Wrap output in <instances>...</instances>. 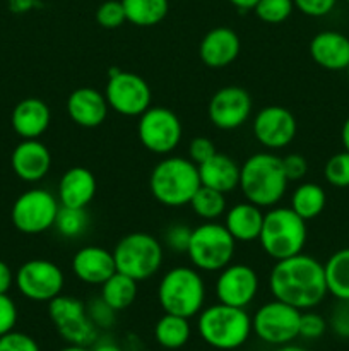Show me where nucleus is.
Listing matches in <instances>:
<instances>
[{
	"instance_id": "obj_33",
	"label": "nucleus",
	"mask_w": 349,
	"mask_h": 351,
	"mask_svg": "<svg viewBox=\"0 0 349 351\" xmlns=\"http://www.w3.org/2000/svg\"><path fill=\"white\" fill-rule=\"evenodd\" d=\"M88 226H89V215L86 209L65 208V206H60L53 228L57 230V233L60 237L72 240L84 235Z\"/></svg>"
},
{
	"instance_id": "obj_9",
	"label": "nucleus",
	"mask_w": 349,
	"mask_h": 351,
	"mask_svg": "<svg viewBox=\"0 0 349 351\" xmlns=\"http://www.w3.org/2000/svg\"><path fill=\"white\" fill-rule=\"evenodd\" d=\"M137 137L149 153L168 156L173 153L183 137L181 120L166 106L151 105L137 122Z\"/></svg>"
},
{
	"instance_id": "obj_44",
	"label": "nucleus",
	"mask_w": 349,
	"mask_h": 351,
	"mask_svg": "<svg viewBox=\"0 0 349 351\" xmlns=\"http://www.w3.org/2000/svg\"><path fill=\"white\" fill-rule=\"evenodd\" d=\"M284 173H286L289 182H300L307 177L308 173V161L307 158L298 153H291L283 158Z\"/></svg>"
},
{
	"instance_id": "obj_15",
	"label": "nucleus",
	"mask_w": 349,
	"mask_h": 351,
	"mask_svg": "<svg viewBox=\"0 0 349 351\" xmlns=\"http://www.w3.org/2000/svg\"><path fill=\"white\" fill-rule=\"evenodd\" d=\"M259 288V274L252 266L242 263H231L218 273L214 293L218 302H221V304L246 308L257 298Z\"/></svg>"
},
{
	"instance_id": "obj_50",
	"label": "nucleus",
	"mask_w": 349,
	"mask_h": 351,
	"mask_svg": "<svg viewBox=\"0 0 349 351\" xmlns=\"http://www.w3.org/2000/svg\"><path fill=\"white\" fill-rule=\"evenodd\" d=\"M276 351H308V350L301 348V346H296V345H293V343H287V345H283V346H279V348H277Z\"/></svg>"
},
{
	"instance_id": "obj_28",
	"label": "nucleus",
	"mask_w": 349,
	"mask_h": 351,
	"mask_svg": "<svg viewBox=\"0 0 349 351\" xmlns=\"http://www.w3.org/2000/svg\"><path fill=\"white\" fill-rule=\"evenodd\" d=\"M190 319L164 312L154 326V339L166 350H178L188 343L192 336Z\"/></svg>"
},
{
	"instance_id": "obj_7",
	"label": "nucleus",
	"mask_w": 349,
	"mask_h": 351,
	"mask_svg": "<svg viewBox=\"0 0 349 351\" xmlns=\"http://www.w3.org/2000/svg\"><path fill=\"white\" fill-rule=\"evenodd\" d=\"M112 252L116 271L133 278L137 283L156 276L164 261L163 243L146 232L127 233Z\"/></svg>"
},
{
	"instance_id": "obj_5",
	"label": "nucleus",
	"mask_w": 349,
	"mask_h": 351,
	"mask_svg": "<svg viewBox=\"0 0 349 351\" xmlns=\"http://www.w3.org/2000/svg\"><path fill=\"white\" fill-rule=\"evenodd\" d=\"M205 297L204 276L194 266L170 267L157 285V302L166 314L195 317L204 308Z\"/></svg>"
},
{
	"instance_id": "obj_41",
	"label": "nucleus",
	"mask_w": 349,
	"mask_h": 351,
	"mask_svg": "<svg viewBox=\"0 0 349 351\" xmlns=\"http://www.w3.org/2000/svg\"><path fill=\"white\" fill-rule=\"evenodd\" d=\"M216 153H218L216 144L212 143L209 137H194V139L190 141V144H188V160L194 161L195 165L204 163L205 160H209V158Z\"/></svg>"
},
{
	"instance_id": "obj_23",
	"label": "nucleus",
	"mask_w": 349,
	"mask_h": 351,
	"mask_svg": "<svg viewBox=\"0 0 349 351\" xmlns=\"http://www.w3.org/2000/svg\"><path fill=\"white\" fill-rule=\"evenodd\" d=\"M98 184L91 170L84 167H72L58 180L57 199L65 208L86 209L94 199Z\"/></svg>"
},
{
	"instance_id": "obj_37",
	"label": "nucleus",
	"mask_w": 349,
	"mask_h": 351,
	"mask_svg": "<svg viewBox=\"0 0 349 351\" xmlns=\"http://www.w3.org/2000/svg\"><path fill=\"white\" fill-rule=\"evenodd\" d=\"M96 21L105 29H116L127 23L122 0H105L96 10Z\"/></svg>"
},
{
	"instance_id": "obj_11",
	"label": "nucleus",
	"mask_w": 349,
	"mask_h": 351,
	"mask_svg": "<svg viewBox=\"0 0 349 351\" xmlns=\"http://www.w3.org/2000/svg\"><path fill=\"white\" fill-rule=\"evenodd\" d=\"M300 317L301 311L272 298L252 315V332L267 345H287L300 338Z\"/></svg>"
},
{
	"instance_id": "obj_12",
	"label": "nucleus",
	"mask_w": 349,
	"mask_h": 351,
	"mask_svg": "<svg viewBox=\"0 0 349 351\" xmlns=\"http://www.w3.org/2000/svg\"><path fill=\"white\" fill-rule=\"evenodd\" d=\"M103 93L109 110L123 117L139 119L153 101V93L146 79L133 72L120 71L118 67L108 71V81Z\"/></svg>"
},
{
	"instance_id": "obj_8",
	"label": "nucleus",
	"mask_w": 349,
	"mask_h": 351,
	"mask_svg": "<svg viewBox=\"0 0 349 351\" xmlns=\"http://www.w3.org/2000/svg\"><path fill=\"white\" fill-rule=\"evenodd\" d=\"M236 240L219 221H202L192 228L187 256L201 273H219L233 263Z\"/></svg>"
},
{
	"instance_id": "obj_27",
	"label": "nucleus",
	"mask_w": 349,
	"mask_h": 351,
	"mask_svg": "<svg viewBox=\"0 0 349 351\" xmlns=\"http://www.w3.org/2000/svg\"><path fill=\"white\" fill-rule=\"evenodd\" d=\"M325 204H327V194L324 187L315 182H303L291 194L289 208L305 221H310L322 215Z\"/></svg>"
},
{
	"instance_id": "obj_19",
	"label": "nucleus",
	"mask_w": 349,
	"mask_h": 351,
	"mask_svg": "<svg viewBox=\"0 0 349 351\" xmlns=\"http://www.w3.org/2000/svg\"><path fill=\"white\" fill-rule=\"evenodd\" d=\"M10 167L24 182H40L50 173L51 153L40 139H23L12 151Z\"/></svg>"
},
{
	"instance_id": "obj_3",
	"label": "nucleus",
	"mask_w": 349,
	"mask_h": 351,
	"mask_svg": "<svg viewBox=\"0 0 349 351\" xmlns=\"http://www.w3.org/2000/svg\"><path fill=\"white\" fill-rule=\"evenodd\" d=\"M201 187L198 168L183 156H164L149 175V191L153 197L166 208H183Z\"/></svg>"
},
{
	"instance_id": "obj_48",
	"label": "nucleus",
	"mask_w": 349,
	"mask_h": 351,
	"mask_svg": "<svg viewBox=\"0 0 349 351\" xmlns=\"http://www.w3.org/2000/svg\"><path fill=\"white\" fill-rule=\"evenodd\" d=\"M341 141H342V146H344V151H348L349 153V117L344 120V123H342Z\"/></svg>"
},
{
	"instance_id": "obj_4",
	"label": "nucleus",
	"mask_w": 349,
	"mask_h": 351,
	"mask_svg": "<svg viewBox=\"0 0 349 351\" xmlns=\"http://www.w3.org/2000/svg\"><path fill=\"white\" fill-rule=\"evenodd\" d=\"M307 239V221L298 216L289 206L286 208L277 204L263 213L259 243L263 254L274 263L303 252Z\"/></svg>"
},
{
	"instance_id": "obj_35",
	"label": "nucleus",
	"mask_w": 349,
	"mask_h": 351,
	"mask_svg": "<svg viewBox=\"0 0 349 351\" xmlns=\"http://www.w3.org/2000/svg\"><path fill=\"white\" fill-rule=\"evenodd\" d=\"M324 177L332 187L346 189L349 187V153L341 151L325 161Z\"/></svg>"
},
{
	"instance_id": "obj_46",
	"label": "nucleus",
	"mask_w": 349,
	"mask_h": 351,
	"mask_svg": "<svg viewBox=\"0 0 349 351\" xmlns=\"http://www.w3.org/2000/svg\"><path fill=\"white\" fill-rule=\"evenodd\" d=\"M14 280L16 276H14L12 269L3 261H0V293H7L12 288Z\"/></svg>"
},
{
	"instance_id": "obj_13",
	"label": "nucleus",
	"mask_w": 349,
	"mask_h": 351,
	"mask_svg": "<svg viewBox=\"0 0 349 351\" xmlns=\"http://www.w3.org/2000/svg\"><path fill=\"white\" fill-rule=\"evenodd\" d=\"M48 315L68 345L89 346L98 338V328L89 319L86 304L72 295L60 293L48 302Z\"/></svg>"
},
{
	"instance_id": "obj_20",
	"label": "nucleus",
	"mask_w": 349,
	"mask_h": 351,
	"mask_svg": "<svg viewBox=\"0 0 349 351\" xmlns=\"http://www.w3.org/2000/svg\"><path fill=\"white\" fill-rule=\"evenodd\" d=\"M242 41L235 29L226 26L212 27L198 45V57L209 69H224L238 58Z\"/></svg>"
},
{
	"instance_id": "obj_40",
	"label": "nucleus",
	"mask_w": 349,
	"mask_h": 351,
	"mask_svg": "<svg viewBox=\"0 0 349 351\" xmlns=\"http://www.w3.org/2000/svg\"><path fill=\"white\" fill-rule=\"evenodd\" d=\"M0 351H41L38 343L24 332L10 331L0 336Z\"/></svg>"
},
{
	"instance_id": "obj_49",
	"label": "nucleus",
	"mask_w": 349,
	"mask_h": 351,
	"mask_svg": "<svg viewBox=\"0 0 349 351\" xmlns=\"http://www.w3.org/2000/svg\"><path fill=\"white\" fill-rule=\"evenodd\" d=\"M91 351H123V350L120 348L118 345H115V343L103 341V343H98V345H96Z\"/></svg>"
},
{
	"instance_id": "obj_17",
	"label": "nucleus",
	"mask_w": 349,
	"mask_h": 351,
	"mask_svg": "<svg viewBox=\"0 0 349 351\" xmlns=\"http://www.w3.org/2000/svg\"><path fill=\"white\" fill-rule=\"evenodd\" d=\"M252 106V96L246 89L240 86H224L209 99V122L219 130H235L248 122Z\"/></svg>"
},
{
	"instance_id": "obj_38",
	"label": "nucleus",
	"mask_w": 349,
	"mask_h": 351,
	"mask_svg": "<svg viewBox=\"0 0 349 351\" xmlns=\"http://www.w3.org/2000/svg\"><path fill=\"white\" fill-rule=\"evenodd\" d=\"M86 312H88L89 319L98 329H109L115 324L116 311H113L101 297L86 304Z\"/></svg>"
},
{
	"instance_id": "obj_34",
	"label": "nucleus",
	"mask_w": 349,
	"mask_h": 351,
	"mask_svg": "<svg viewBox=\"0 0 349 351\" xmlns=\"http://www.w3.org/2000/svg\"><path fill=\"white\" fill-rule=\"evenodd\" d=\"M294 10L293 0H259L253 12L262 23L281 24L289 19Z\"/></svg>"
},
{
	"instance_id": "obj_21",
	"label": "nucleus",
	"mask_w": 349,
	"mask_h": 351,
	"mask_svg": "<svg viewBox=\"0 0 349 351\" xmlns=\"http://www.w3.org/2000/svg\"><path fill=\"white\" fill-rule=\"evenodd\" d=\"M65 108H67L68 119L82 129L99 127L105 122L109 112L105 93L94 88H88V86L74 89L68 95Z\"/></svg>"
},
{
	"instance_id": "obj_10",
	"label": "nucleus",
	"mask_w": 349,
	"mask_h": 351,
	"mask_svg": "<svg viewBox=\"0 0 349 351\" xmlns=\"http://www.w3.org/2000/svg\"><path fill=\"white\" fill-rule=\"evenodd\" d=\"M60 202L47 189H29L14 201L10 219L24 235H40L53 228Z\"/></svg>"
},
{
	"instance_id": "obj_39",
	"label": "nucleus",
	"mask_w": 349,
	"mask_h": 351,
	"mask_svg": "<svg viewBox=\"0 0 349 351\" xmlns=\"http://www.w3.org/2000/svg\"><path fill=\"white\" fill-rule=\"evenodd\" d=\"M327 322L320 314L311 311H303L300 317V336L305 339H318L325 335Z\"/></svg>"
},
{
	"instance_id": "obj_43",
	"label": "nucleus",
	"mask_w": 349,
	"mask_h": 351,
	"mask_svg": "<svg viewBox=\"0 0 349 351\" xmlns=\"http://www.w3.org/2000/svg\"><path fill=\"white\" fill-rule=\"evenodd\" d=\"M17 322V307L7 293H0V336L14 331Z\"/></svg>"
},
{
	"instance_id": "obj_52",
	"label": "nucleus",
	"mask_w": 349,
	"mask_h": 351,
	"mask_svg": "<svg viewBox=\"0 0 349 351\" xmlns=\"http://www.w3.org/2000/svg\"><path fill=\"white\" fill-rule=\"evenodd\" d=\"M348 77H349V67H348Z\"/></svg>"
},
{
	"instance_id": "obj_32",
	"label": "nucleus",
	"mask_w": 349,
	"mask_h": 351,
	"mask_svg": "<svg viewBox=\"0 0 349 351\" xmlns=\"http://www.w3.org/2000/svg\"><path fill=\"white\" fill-rule=\"evenodd\" d=\"M188 206L192 208L194 215L202 221H218L219 218L224 216L226 209H228L226 194L214 191V189L204 187V185L198 187V191L195 192Z\"/></svg>"
},
{
	"instance_id": "obj_47",
	"label": "nucleus",
	"mask_w": 349,
	"mask_h": 351,
	"mask_svg": "<svg viewBox=\"0 0 349 351\" xmlns=\"http://www.w3.org/2000/svg\"><path fill=\"white\" fill-rule=\"evenodd\" d=\"M231 5H235L238 10H253L255 5L259 3V0H228Z\"/></svg>"
},
{
	"instance_id": "obj_30",
	"label": "nucleus",
	"mask_w": 349,
	"mask_h": 351,
	"mask_svg": "<svg viewBox=\"0 0 349 351\" xmlns=\"http://www.w3.org/2000/svg\"><path fill=\"white\" fill-rule=\"evenodd\" d=\"M127 23L137 27H153L163 23L170 10L168 0H122Z\"/></svg>"
},
{
	"instance_id": "obj_53",
	"label": "nucleus",
	"mask_w": 349,
	"mask_h": 351,
	"mask_svg": "<svg viewBox=\"0 0 349 351\" xmlns=\"http://www.w3.org/2000/svg\"><path fill=\"white\" fill-rule=\"evenodd\" d=\"M344 2H348V3H349V0H344Z\"/></svg>"
},
{
	"instance_id": "obj_1",
	"label": "nucleus",
	"mask_w": 349,
	"mask_h": 351,
	"mask_svg": "<svg viewBox=\"0 0 349 351\" xmlns=\"http://www.w3.org/2000/svg\"><path fill=\"white\" fill-rule=\"evenodd\" d=\"M272 298L298 311H311L328 295L324 264L308 254L276 261L269 273Z\"/></svg>"
},
{
	"instance_id": "obj_24",
	"label": "nucleus",
	"mask_w": 349,
	"mask_h": 351,
	"mask_svg": "<svg viewBox=\"0 0 349 351\" xmlns=\"http://www.w3.org/2000/svg\"><path fill=\"white\" fill-rule=\"evenodd\" d=\"M10 123L21 139H40L51 123V110L43 99L26 98L14 106Z\"/></svg>"
},
{
	"instance_id": "obj_25",
	"label": "nucleus",
	"mask_w": 349,
	"mask_h": 351,
	"mask_svg": "<svg viewBox=\"0 0 349 351\" xmlns=\"http://www.w3.org/2000/svg\"><path fill=\"white\" fill-rule=\"evenodd\" d=\"M222 219H224L222 225L226 226L229 235L236 242L250 243L259 240L263 223V211L259 206L245 201L238 202V204H233L231 208L226 209Z\"/></svg>"
},
{
	"instance_id": "obj_18",
	"label": "nucleus",
	"mask_w": 349,
	"mask_h": 351,
	"mask_svg": "<svg viewBox=\"0 0 349 351\" xmlns=\"http://www.w3.org/2000/svg\"><path fill=\"white\" fill-rule=\"evenodd\" d=\"M70 271L82 283L101 287L112 274L116 273L113 252L99 245L81 247L72 256Z\"/></svg>"
},
{
	"instance_id": "obj_22",
	"label": "nucleus",
	"mask_w": 349,
	"mask_h": 351,
	"mask_svg": "<svg viewBox=\"0 0 349 351\" xmlns=\"http://www.w3.org/2000/svg\"><path fill=\"white\" fill-rule=\"evenodd\" d=\"M310 55L311 60L325 71H348L349 38L339 31H320L311 38Z\"/></svg>"
},
{
	"instance_id": "obj_29",
	"label": "nucleus",
	"mask_w": 349,
	"mask_h": 351,
	"mask_svg": "<svg viewBox=\"0 0 349 351\" xmlns=\"http://www.w3.org/2000/svg\"><path fill=\"white\" fill-rule=\"evenodd\" d=\"M137 293H139V283H137L133 278L116 271L115 274H112V276L101 285V293H99V297H101L113 311L120 312L129 308L130 305L135 302Z\"/></svg>"
},
{
	"instance_id": "obj_31",
	"label": "nucleus",
	"mask_w": 349,
	"mask_h": 351,
	"mask_svg": "<svg viewBox=\"0 0 349 351\" xmlns=\"http://www.w3.org/2000/svg\"><path fill=\"white\" fill-rule=\"evenodd\" d=\"M324 271L328 295L337 300H349V247L332 254Z\"/></svg>"
},
{
	"instance_id": "obj_16",
	"label": "nucleus",
	"mask_w": 349,
	"mask_h": 351,
	"mask_svg": "<svg viewBox=\"0 0 349 351\" xmlns=\"http://www.w3.org/2000/svg\"><path fill=\"white\" fill-rule=\"evenodd\" d=\"M253 137L267 151H277L289 146L298 132V122L293 113L279 105L263 106L252 122Z\"/></svg>"
},
{
	"instance_id": "obj_42",
	"label": "nucleus",
	"mask_w": 349,
	"mask_h": 351,
	"mask_svg": "<svg viewBox=\"0 0 349 351\" xmlns=\"http://www.w3.org/2000/svg\"><path fill=\"white\" fill-rule=\"evenodd\" d=\"M294 9L308 17H324L334 10L337 0H293Z\"/></svg>"
},
{
	"instance_id": "obj_14",
	"label": "nucleus",
	"mask_w": 349,
	"mask_h": 351,
	"mask_svg": "<svg viewBox=\"0 0 349 351\" xmlns=\"http://www.w3.org/2000/svg\"><path fill=\"white\" fill-rule=\"evenodd\" d=\"M14 283L24 298L48 304L64 291L65 274L62 267L51 261L31 259L17 269Z\"/></svg>"
},
{
	"instance_id": "obj_6",
	"label": "nucleus",
	"mask_w": 349,
	"mask_h": 351,
	"mask_svg": "<svg viewBox=\"0 0 349 351\" xmlns=\"http://www.w3.org/2000/svg\"><path fill=\"white\" fill-rule=\"evenodd\" d=\"M198 336L216 350H236L252 335V317L246 308L231 307L218 302L204 307L197 315Z\"/></svg>"
},
{
	"instance_id": "obj_26",
	"label": "nucleus",
	"mask_w": 349,
	"mask_h": 351,
	"mask_svg": "<svg viewBox=\"0 0 349 351\" xmlns=\"http://www.w3.org/2000/svg\"><path fill=\"white\" fill-rule=\"evenodd\" d=\"M201 185L229 194L240 185V165L231 156L222 153L212 154L204 163L197 165Z\"/></svg>"
},
{
	"instance_id": "obj_36",
	"label": "nucleus",
	"mask_w": 349,
	"mask_h": 351,
	"mask_svg": "<svg viewBox=\"0 0 349 351\" xmlns=\"http://www.w3.org/2000/svg\"><path fill=\"white\" fill-rule=\"evenodd\" d=\"M192 226L185 223H171L163 233V247L177 254H187L188 242H190Z\"/></svg>"
},
{
	"instance_id": "obj_45",
	"label": "nucleus",
	"mask_w": 349,
	"mask_h": 351,
	"mask_svg": "<svg viewBox=\"0 0 349 351\" xmlns=\"http://www.w3.org/2000/svg\"><path fill=\"white\" fill-rule=\"evenodd\" d=\"M339 304L332 311L331 326L341 338H349V300H337Z\"/></svg>"
},
{
	"instance_id": "obj_51",
	"label": "nucleus",
	"mask_w": 349,
	"mask_h": 351,
	"mask_svg": "<svg viewBox=\"0 0 349 351\" xmlns=\"http://www.w3.org/2000/svg\"><path fill=\"white\" fill-rule=\"evenodd\" d=\"M58 351H91L88 348V346H77V345H68L65 346V348L58 350Z\"/></svg>"
},
{
	"instance_id": "obj_2",
	"label": "nucleus",
	"mask_w": 349,
	"mask_h": 351,
	"mask_svg": "<svg viewBox=\"0 0 349 351\" xmlns=\"http://www.w3.org/2000/svg\"><path fill=\"white\" fill-rule=\"evenodd\" d=\"M283 158L272 151H260L252 154L240 165V185L245 201L262 209L274 208L283 201L287 191Z\"/></svg>"
}]
</instances>
